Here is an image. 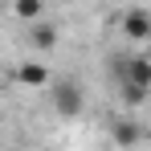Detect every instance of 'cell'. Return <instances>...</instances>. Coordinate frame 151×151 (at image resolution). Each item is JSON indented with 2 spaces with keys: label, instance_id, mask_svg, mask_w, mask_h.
Here are the masks:
<instances>
[{
  "label": "cell",
  "instance_id": "cell-1",
  "mask_svg": "<svg viewBox=\"0 0 151 151\" xmlns=\"http://www.w3.org/2000/svg\"><path fill=\"white\" fill-rule=\"evenodd\" d=\"M45 90H49L53 114H61V119H78V114L86 110V90L78 86L74 78H49Z\"/></svg>",
  "mask_w": 151,
  "mask_h": 151
},
{
  "label": "cell",
  "instance_id": "cell-2",
  "mask_svg": "<svg viewBox=\"0 0 151 151\" xmlns=\"http://www.w3.org/2000/svg\"><path fill=\"white\" fill-rule=\"evenodd\" d=\"M114 74H119V82H131V86H147V90H151V61L143 57V53L127 57L123 65L114 61Z\"/></svg>",
  "mask_w": 151,
  "mask_h": 151
},
{
  "label": "cell",
  "instance_id": "cell-3",
  "mask_svg": "<svg viewBox=\"0 0 151 151\" xmlns=\"http://www.w3.org/2000/svg\"><path fill=\"white\" fill-rule=\"evenodd\" d=\"M29 41H33V49H41V53H49V49H57V41H61V33H57V25L53 21H29Z\"/></svg>",
  "mask_w": 151,
  "mask_h": 151
},
{
  "label": "cell",
  "instance_id": "cell-4",
  "mask_svg": "<svg viewBox=\"0 0 151 151\" xmlns=\"http://www.w3.org/2000/svg\"><path fill=\"white\" fill-rule=\"evenodd\" d=\"M123 33L135 41V45H143V41L151 37V17H147V8H131V12L123 17Z\"/></svg>",
  "mask_w": 151,
  "mask_h": 151
},
{
  "label": "cell",
  "instance_id": "cell-5",
  "mask_svg": "<svg viewBox=\"0 0 151 151\" xmlns=\"http://www.w3.org/2000/svg\"><path fill=\"white\" fill-rule=\"evenodd\" d=\"M49 78H53V70L41 65V61H21V65H17V82H21V86H45Z\"/></svg>",
  "mask_w": 151,
  "mask_h": 151
},
{
  "label": "cell",
  "instance_id": "cell-6",
  "mask_svg": "<svg viewBox=\"0 0 151 151\" xmlns=\"http://www.w3.org/2000/svg\"><path fill=\"white\" fill-rule=\"evenodd\" d=\"M110 139L127 151V147H135V143H143V131L131 123V119H119V123H110Z\"/></svg>",
  "mask_w": 151,
  "mask_h": 151
},
{
  "label": "cell",
  "instance_id": "cell-7",
  "mask_svg": "<svg viewBox=\"0 0 151 151\" xmlns=\"http://www.w3.org/2000/svg\"><path fill=\"white\" fill-rule=\"evenodd\" d=\"M119 94H123V102L127 106H143V102H147V86H131V82H119Z\"/></svg>",
  "mask_w": 151,
  "mask_h": 151
},
{
  "label": "cell",
  "instance_id": "cell-8",
  "mask_svg": "<svg viewBox=\"0 0 151 151\" xmlns=\"http://www.w3.org/2000/svg\"><path fill=\"white\" fill-rule=\"evenodd\" d=\"M12 12L21 21H37L41 17V0H12Z\"/></svg>",
  "mask_w": 151,
  "mask_h": 151
}]
</instances>
